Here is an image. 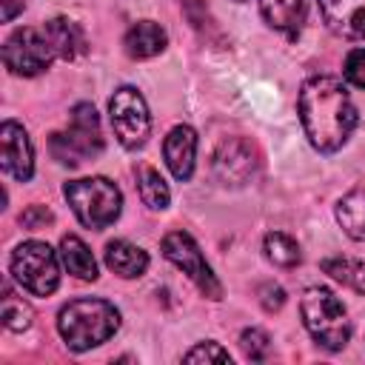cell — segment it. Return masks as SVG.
Returning a JSON list of instances; mask_svg holds the SVG:
<instances>
[{
	"label": "cell",
	"mask_w": 365,
	"mask_h": 365,
	"mask_svg": "<svg viewBox=\"0 0 365 365\" xmlns=\"http://www.w3.org/2000/svg\"><path fill=\"white\" fill-rule=\"evenodd\" d=\"M297 111L308 143L322 154L339 151L359 123V111L345 83L331 74H317L302 83Z\"/></svg>",
	"instance_id": "cell-1"
},
{
	"label": "cell",
	"mask_w": 365,
	"mask_h": 365,
	"mask_svg": "<svg viewBox=\"0 0 365 365\" xmlns=\"http://www.w3.org/2000/svg\"><path fill=\"white\" fill-rule=\"evenodd\" d=\"M117 328H120V311L108 299H97V297L71 299L57 314V331L66 348L74 354L108 342L117 334Z\"/></svg>",
	"instance_id": "cell-2"
},
{
	"label": "cell",
	"mask_w": 365,
	"mask_h": 365,
	"mask_svg": "<svg viewBox=\"0 0 365 365\" xmlns=\"http://www.w3.org/2000/svg\"><path fill=\"white\" fill-rule=\"evenodd\" d=\"M299 314H302V322H305L308 334L314 336V342L322 345L325 351H342L348 345L351 319H348L342 299L331 288H325V285L305 288L302 299H299Z\"/></svg>",
	"instance_id": "cell-3"
},
{
	"label": "cell",
	"mask_w": 365,
	"mask_h": 365,
	"mask_svg": "<svg viewBox=\"0 0 365 365\" xmlns=\"http://www.w3.org/2000/svg\"><path fill=\"white\" fill-rule=\"evenodd\" d=\"M48 151L60 165L77 168L88 157L103 151V128L91 103H77L68 114V125L48 137Z\"/></svg>",
	"instance_id": "cell-4"
},
{
	"label": "cell",
	"mask_w": 365,
	"mask_h": 365,
	"mask_svg": "<svg viewBox=\"0 0 365 365\" xmlns=\"http://www.w3.org/2000/svg\"><path fill=\"white\" fill-rule=\"evenodd\" d=\"M63 194L74 211V217L94 231L108 228L117 222L123 211V194L108 177H83L63 185Z\"/></svg>",
	"instance_id": "cell-5"
},
{
	"label": "cell",
	"mask_w": 365,
	"mask_h": 365,
	"mask_svg": "<svg viewBox=\"0 0 365 365\" xmlns=\"http://www.w3.org/2000/svg\"><path fill=\"white\" fill-rule=\"evenodd\" d=\"M9 271L14 282L34 297H48L60 285V257L48 242H40V240L20 242L11 251Z\"/></svg>",
	"instance_id": "cell-6"
},
{
	"label": "cell",
	"mask_w": 365,
	"mask_h": 365,
	"mask_svg": "<svg viewBox=\"0 0 365 365\" xmlns=\"http://www.w3.org/2000/svg\"><path fill=\"white\" fill-rule=\"evenodd\" d=\"M160 248H163V257H165L171 265H177V268L202 291V297H208V299H222V285H220L217 274L211 271V265L205 262V257H202L197 240H194L188 231H168V234L163 237Z\"/></svg>",
	"instance_id": "cell-7"
},
{
	"label": "cell",
	"mask_w": 365,
	"mask_h": 365,
	"mask_svg": "<svg viewBox=\"0 0 365 365\" xmlns=\"http://www.w3.org/2000/svg\"><path fill=\"white\" fill-rule=\"evenodd\" d=\"M108 117L114 137L125 148H140L151 137V114L145 97L134 86H120L108 100Z\"/></svg>",
	"instance_id": "cell-8"
},
{
	"label": "cell",
	"mask_w": 365,
	"mask_h": 365,
	"mask_svg": "<svg viewBox=\"0 0 365 365\" xmlns=\"http://www.w3.org/2000/svg\"><path fill=\"white\" fill-rule=\"evenodd\" d=\"M262 168V154L259 148L245 140V137H228L217 145L214 157H211V171L214 180L225 188H242L248 182L257 180Z\"/></svg>",
	"instance_id": "cell-9"
},
{
	"label": "cell",
	"mask_w": 365,
	"mask_h": 365,
	"mask_svg": "<svg viewBox=\"0 0 365 365\" xmlns=\"http://www.w3.org/2000/svg\"><path fill=\"white\" fill-rule=\"evenodd\" d=\"M54 46L48 43L46 31L43 29H17L11 31V37L6 40L3 46V63L11 74H20V77H34V74H43L51 60H54Z\"/></svg>",
	"instance_id": "cell-10"
},
{
	"label": "cell",
	"mask_w": 365,
	"mask_h": 365,
	"mask_svg": "<svg viewBox=\"0 0 365 365\" xmlns=\"http://www.w3.org/2000/svg\"><path fill=\"white\" fill-rule=\"evenodd\" d=\"M0 160L3 171L20 182L31 180L34 174V148L26 134V128L14 120H3L0 125Z\"/></svg>",
	"instance_id": "cell-11"
},
{
	"label": "cell",
	"mask_w": 365,
	"mask_h": 365,
	"mask_svg": "<svg viewBox=\"0 0 365 365\" xmlns=\"http://www.w3.org/2000/svg\"><path fill=\"white\" fill-rule=\"evenodd\" d=\"M163 157L174 180H191L197 163V131L191 125H174L163 140Z\"/></svg>",
	"instance_id": "cell-12"
},
{
	"label": "cell",
	"mask_w": 365,
	"mask_h": 365,
	"mask_svg": "<svg viewBox=\"0 0 365 365\" xmlns=\"http://www.w3.org/2000/svg\"><path fill=\"white\" fill-rule=\"evenodd\" d=\"M325 26L345 40H365V0H319Z\"/></svg>",
	"instance_id": "cell-13"
},
{
	"label": "cell",
	"mask_w": 365,
	"mask_h": 365,
	"mask_svg": "<svg viewBox=\"0 0 365 365\" xmlns=\"http://www.w3.org/2000/svg\"><path fill=\"white\" fill-rule=\"evenodd\" d=\"M168 46V34L160 23L154 20H137L125 37H123V48L128 57L134 60H148V57H157L163 48Z\"/></svg>",
	"instance_id": "cell-14"
},
{
	"label": "cell",
	"mask_w": 365,
	"mask_h": 365,
	"mask_svg": "<svg viewBox=\"0 0 365 365\" xmlns=\"http://www.w3.org/2000/svg\"><path fill=\"white\" fill-rule=\"evenodd\" d=\"M103 259L123 279H137L148 271V254L128 240H111L103 251Z\"/></svg>",
	"instance_id": "cell-15"
},
{
	"label": "cell",
	"mask_w": 365,
	"mask_h": 365,
	"mask_svg": "<svg viewBox=\"0 0 365 365\" xmlns=\"http://www.w3.org/2000/svg\"><path fill=\"white\" fill-rule=\"evenodd\" d=\"M43 31H46V37H48V43L54 46V54H57L60 60H74V57H80V54L86 51V34H83V29H80L74 20H68V17H51V20L43 26Z\"/></svg>",
	"instance_id": "cell-16"
},
{
	"label": "cell",
	"mask_w": 365,
	"mask_h": 365,
	"mask_svg": "<svg viewBox=\"0 0 365 365\" xmlns=\"http://www.w3.org/2000/svg\"><path fill=\"white\" fill-rule=\"evenodd\" d=\"M308 11V0H259V14L262 20L285 34H294Z\"/></svg>",
	"instance_id": "cell-17"
},
{
	"label": "cell",
	"mask_w": 365,
	"mask_h": 365,
	"mask_svg": "<svg viewBox=\"0 0 365 365\" xmlns=\"http://www.w3.org/2000/svg\"><path fill=\"white\" fill-rule=\"evenodd\" d=\"M60 259H63L66 271L74 274L77 279H86V282L97 279V259H94L91 248L77 234H63V240H60Z\"/></svg>",
	"instance_id": "cell-18"
},
{
	"label": "cell",
	"mask_w": 365,
	"mask_h": 365,
	"mask_svg": "<svg viewBox=\"0 0 365 365\" xmlns=\"http://www.w3.org/2000/svg\"><path fill=\"white\" fill-rule=\"evenodd\" d=\"M334 214H336L339 228H342L351 240L365 242V188L348 191V194L336 202Z\"/></svg>",
	"instance_id": "cell-19"
},
{
	"label": "cell",
	"mask_w": 365,
	"mask_h": 365,
	"mask_svg": "<svg viewBox=\"0 0 365 365\" xmlns=\"http://www.w3.org/2000/svg\"><path fill=\"white\" fill-rule=\"evenodd\" d=\"M322 271L342 282L345 288L356 291V294H365V262L356 259V257H348V254H334V257H325L322 259Z\"/></svg>",
	"instance_id": "cell-20"
},
{
	"label": "cell",
	"mask_w": 365,
	"mask_h": 365,
	"mask_svg": "<svg viewBox=\"0 0 365 365\" xmlns=\"http://www.w3.org/2000/svg\"><path fill=\"white\" fill-rule=\"evenodd\" d=\"M137 191H140V200L151 208V211H163L168 208L171 202V191H168V182L163 180V174L151 165H140L137 168Z\"/></svg>",
	"instance_id": "cell-21"
},
{
	"label": "cell",
	"mask_w": 365,
	"mask_h": 365,
	"mask_svg": "<svg viewBox=\"0 0 365 365\" xmlns=\"http://www.w3.org/2000/svg\"><path fill=\"white\" fill-rule=\"evenodd\" d=\"M262 251L268 257V262L279 265V268H297L302 262V251H299V242L282 231H271L265 234L262 240Z\"/></svg>",
	"instance_id": "cell-22"
},
{
	"label": "cell",
	"mask_w": 365,
	"mask_h": 365,
	"mask_svg": "<svg viewBox=\"0 0 365 365\" xmlns=\"http://www.w3.org/2000/svg\"><path fill=\"white\" fill-rule=\"evenodd\" d=\"M0 317H3V325L9 331H26L31 325V319H34V311H31V305L23 297H17L6 285L3 288V311H0Z\"/></svg>",
	"instance_id": "cell-23"
},
{
	"label": "cell",
	"mask_w": 365,
	"mask_h": 365,
	"mask_svg": "<svg viewBox=\"0 0 365 365\" xmlns=\"http://www.w3.org/2000/svg\"><path fill=\"white\" fill-rule=\"evenodd\" d=\"M240 348H242L245 359L262 362V359H268V354H271V336H268L262 328H245V331L240 334Z\"/></svg>",
	"instance_id": "cell-24"
},
{
	"label": "cell",
	"mask_w": 365,
	"mask_h": 365,
	"mask_svg": "<svg viewBox=\"0 0 365 365\" xmlns=\"http://www.w3.org/2000/svg\"><path fill=\"white\" fill-rule=\"evenodd\" d=\"M182 359L185 362H231V354L220 342L205 339V342H197L191 351H185Z\"/></svg>",
	"instance_id": "cell-25"
},
{
	"label": "cell",
	"mask_w": 365,
	"mask_h": 365,
	"mask_svg": "<svg viewBox=\"0 0 365 365\" xmlns=\"http://www.w3.org/2000/svg\"><path fill=\"white\" fill-rule=\"evenodd\" d=\"M342 74H345V80H348L354 88H365V48L348 51L345 66H342Z\"/></svg>",
	"instance_id": "cell-26"
},
{
	"label": "cell",
	"mask_w": 365,
	"mask_h": 365,
	"mask_svg": "<svg viewBox=\"0 0 365 365\" xmlns=\"http://www.w3.org/2000/svg\"><path fill=\"white\" fill-rule=\"evenodd\" d=\"M257 294H259V305H262L268 314H274V311H279V308L285 305V291H282V285H277V282H262Z\"/></svg>",
	"instance_id": "cell-27"
},
{
	"label": "cell",
	"mask_w": 365,
	"mask_h": 365,
	"mask_svg": "<svg viewBox=\"0 0 365 365\" xmlns=\"http://www.w3.org/2000/svg\"><path fill=\"white\" fill-rule=\"evenodd\" d=\"M54 220V214L48 211V208H43V205H29L23 214H20V222L26 225V228H43V225H48Z\"/></svg>",
	"instance_id": "cell-28"
},
{
	"label": "cell",
	"mask_w": 365,
	"mask_h": 365,
	"mask_svg": "<svg viewBox=\"0 0 365 365\" xmlns=\"http://www.w3.org/2000/svg\"><path fill=\"white\" fill-rule=\"evenodd\" d=\"M23 6H26V0H3V20L11 23Z\"/></svg>",
	"instance_id": "cell-29"
},
{
	"label": "cell",
	"mask_w": 365,
	"mask_h": 365,
	"mask_svg": "<svg viewBox=\"0 0 365 365\" xmlns=\"http://www.w3.org/2000/svg\"><path fill=\"white\" fill-rule=\"evenodd\" d=\"M237 3H245V0H237Z\"/></svg>",
	"instance_id": "cell-30"
}]
</instances>
